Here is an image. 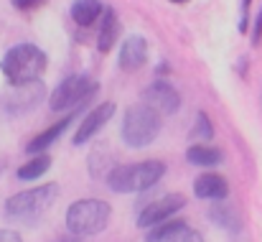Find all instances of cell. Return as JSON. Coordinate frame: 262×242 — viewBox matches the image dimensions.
<instances>
[{"mask_svg":"<svg viewBox=\"0 0 262 242\" xmlns=\"http://www.w3.org/2000/svg\"><path fill=\"white\" fill-rule=\"evenodd\" d=\"M49 168H51V158H49L46 153H38V156H33L28 163H23L15 176H18L20 181H36V178H41Z\"/></svg>","mask_w":262,"mask_h":242,"instance_id":"cell-18","label":"cell"},{"mask_svg":"<svg viewBox=\"0 0 262 242\" xmlns=\"http://www.w3.org/2000/svg\"><path fill=\"white\" fill-rule=\"evenodd\" d=\"M161 115L148 107L145 102L143 105H133L125 117H122V128H120V135H122V143L127 148H145L150 143H156V138L161 135Z\"/></svg>","mask_w":262,"mask_h":242,"instance_id":"cell-5","label":"cell"},{"mask_svg":"<svg viewBox=\"0 0 262 242\" xmlns=\"http://www.w3.org/2000/svg\"><path fill=\"white\" fill-rule=\"evenodd\" d=\"M148 62V41L143 36H127L120 46V56L117 64L122 72H138L143 69Z\"/></svg>","mask_w":262,"mask_h":242,"instance_id":"cell-11","label":"cell"},{"mask_svg":"<svg viewBox=\"0 0 262 242\" xmlns=\"http://www.w3.org/2000/svg\"><path fill=\"white\" fill-rule=\"evenodd\" d=\"M193 194L199 199H206V201H224L229 194V184L219 173H201L193 181Z\"/></svg>","mask_w":262,"mask_h":242,"instance_id":"cell-13","label":"cell"},{"mask_svg":"<svg viewBox=\"0 0 262 242\" xmlns=\"http://www.w3.org/2000/svg\"><path fill=\"white\" fill-rule=\"evenodd\" d=\"M148 242H204L201 232L188 227V222L168 219L148 232Z\"/></svg>","mask_w":262,"mask_h":242,"instance_id":"cell-10","label":"cell"},{"mask_svg":"<svg viewBox=\"0 0 262 242\" xmlns=\"http://www.w3.org/2000/svg\"><path fill=\"white\" fill-rule=\"evenodd\" d=\"M0 242H23V237L15 230H0Z\"/></svg>","mask_w":262,"mask_h":242,"instance_id":"cell-23","label":"cell"},{"mask_svg":"<svg viewBox=\"0 0 262 242\" xmlns=\"http://www.w3.org/2000/svg\"><path fill=\"white\" fill-rule=\"evenodd\" d=\"M186 207V196L183 194H166L150 204H145L138 214V227H158L168 219H173V214H178Z\"/></svg>","mask_w":262,"mask_h":242,"instance_id":"cell-7","label":"cell"},{"mask_svg":"<svg viewBox=\"0 0 262 242\" xmlns=\"http://www.w3.org/2000/svg\"><path fill=\"white\" fill-rule=\"evenodd\" d=\"M252 44H255V46H260V44H262V8H260V13H257V18H255V28H252Z\"/></svg>","mask_w":262,"mask_h":242,"instance_id":"cell-22","label":"cell"},{"mask_svg":"<svg viewBox=\"0 0 262 242\" xmlns=\"http://www.w3.org/2000/svg\"><path fill=\"white\" fill-rule=\"evenodd\" d=\"M97 82L87 74H72L64 82H59V87L51 92L49 97V107L54 112H74L77 107H82L87 99L94 97L97 92Z\"/></svg>","mask_w":262,"mask_h":242,"instance_id":"cell-6","label":"cell"},{"mask_svg":"<svg viewBox=\"0 0 262 242\" xmlns=\"http://www.w3.org/2000/svg\"><path fill=\"white\" fill-rule=\"evenodd\" d=\"M117 36H120V21H117V13H115L112 8H104V13H102V18H99L97 49H99L102 54H107V51L115 46Z\"/></svg>","mask_w":262,"mask_h":242,"instance_id":"cell-14","label":"cell"},{"mask_svg":"<svg viewBox=\"0 0 262 242\" xmlns=\"http://www.w3.org/2000/svg\"><path fill=\"white\" fill-rule=\"evenodd\" d=\"M38 0H13V5L15 8H20V10H26V8H33Z\"/></svg>","mask_w":262,"mask_h":242,"instance_id":"cell-24","label":"cell"},{"mask_svg":"<svg viewBox=\"0 0 262 242\" xmlns=\"http://www.w3.org/2000/svg\"><path fill=\"white\" fill-rule=\"evenodd\" d=\"M112 207L102 199H79L67 209V230L74 237H94L107 230Z\"/></svg>","mask_w":262,"mask_h":242,"instance_id":"cell-4","label":"cell"},{"mask_svg":"<svg viewBox=\"0 0 262 242\" xmlns=\"http://www.w3.org/2000/svg\"><path fill=\"white\" fill-rule=\"evenodd\" d=\"M104 8H102V0H74L72 3V18L77 26H92L97 18H102Z\"/></svg>","mask_w":262,"mask_h":242,"instance_id":"cell-17","label":"cell"},{"mask_svg":"<svg viewBox=\"0 0 262 242\" xmlns=\"http://www.w3.org/2000/svg\"><path fill=\"white\" fill-rule=\"evenodd\" d=\"M49 67V56L43 49H38L36 44H15L5 51L0 69L5 74V79L13 87H23L31 82H38L41 74Z\"/></svg>","mask_w":262,"mask_h":242,"instance_id":"cell-1","label":"cell"},{"mask_svg":"<svg viewBox=\"0 0 262 242\" xmlns=\"http://www.w3.org/2000/svg\"><path fill=\"white\" fill-rule=\"evenodd\" d=\"M74 120H77V112H69V115H67V117H61L59 123L49 125L43 133H38V135H36V138L26 146V151H28L31 156H38V153L49 151V148H51V146H54V143H56V140H59V138H61L67 130H69V125H72Z\"/></svg>","mask_w":262,"mask_h":242,"instance_id":"cell-12","label":"cell"},{"mask_svg":"<svg viewBox=\"0 0 262 242\" xmlns=\"http://www.w3.org/2000/svg\"><path fill=\"white\" fill-rule=\"evenodd\" d=\"M59 194H61L59 184H41V186L18 191V194H13V196L5 201V217H8L10 222L33 225V222H38V219L56 204Z\"/></svg>","mask_w":262,"mask_h":242,"instance_id":"cell-2","label":"cell"},{"mask_svg":"<svg viewBox=\"0 0 262 242\" xmlns=\"http://www.w3.org/2000/svg\"><path fill=\"white\" fill-rule=\"evenodd\" d=\"M250 5H252V0H242V15H239V31L242 33L250 28Z\"/></svg>","mask_w":262,"mask_h":242,"instance_id":"cell-21","label":"cell"},{"mask_svg":"<svg viewBox=\"0 0 262 242\" xmlns=\"http://www.w3.org/2000/svg\"><path fill=\"white\" fill-rule=\"evenodd\" d=\"M171 3H188V0H171Z\"/></svg>","mask_w":262,"mask_h":242,"instance_id":"cell-25","label":"cell"},{"mask_svg":"<svg viewBox=\"0 0 262 242\" xmlns=\"http://www.w3.org/2000/svg\"><path fill=\"white\" fill-rule=\"evenodd\" d=\"M166 176V163L163 161H140L115 166L107 173V186L115 194H135V191H148L153 189L161 178Z\"/></svg>","mask_w":262,"mask_h":242,"instance_id":"cell-3","label":"cell"},{"mask_svg":"<svg viewBox=\"0 0 262 242\" xmlns=\"http://www.w3.org/2000/svg\"><path fill=\"white\" fill-rule=\"evenodd\" d=\"M15 89H18L15 97H20V102H8L5 105L8 112H13V115H20L26 110H33L36 102H41V97H43V84L41 82H31V84H23V87H15Z\"/></svg>","mask_w":262,"mask_h":242,"instance_id":"cell-15","label":"cell"},{"mask_svg":"<svg viewBox=\"0 0 262 242\" xmlns=\"http://www.w3.org/2000/svg\"><path fill=\"white\" fill-rule=\"evenodd\" d=\"M209 217H211L214 225H219V227H224L229 232H239V217H237V212L229 204H214L209 209Z\"/></svg>","mask_w":262,"mask_h":242,"instance_id":"cell-19","label":"cell"},{"mask_svg":"<svg viewBox=\"0 0 262 242\" xmlns=\"http://www.w3.org/2000/svg\"><path fill=\"white\" fill-rule=\"evenodd\" d=\"M143 99H145V105L153 107L158 115H176L178 107H181V94H178V89L166 79L153 82V84L145 89Z\"/></svg>","mask_w":262,"mask_h":242,"instance_id":"cell-8","label":"cell"},{"mask_svg":"<svg viewBox=\"0 0 262 242\" xmlns=\"http://www.w3.org/2000/svg\"><path fill=\"white\" fill-rule=\"evenodd\" d=\"M186 161L191 166H199V168H214L224 161V153L214 146H206V143H193L188 151H186Z\"/></svg>","mask_w":262,"mask_h":242,"instance_id":"cell-16","label":"cell"},{"mask_svg":"<svg viewBox=\"0 0 262 242\" xmlns=\"http://www.w3.org/2000/svg\"><path fill=\"white\" fill-rule=\"evenodd\" d=\"M115 112H117L115 102H102V105H97L87 117H82V123H79V128H77V133H74V143H77V146L89 143V140L112 120Z\"/></svg>","mask_w":262,"mask_h":242,"instance_id":"cell-9","label":"cell"},{"mask_svg":"<svg viewBox=\"0 0 262 242\" xmlns=\"http://www.w3.org/2000/svg\"><path fill=\"white\" fill-rule=\"evenodd\" d=\"M188 138H191L193 143H209V140L214 138V125H211V120H209L206 112H196V123H193Z\"/></svg>","mask_w":262,"mask_h":242,"instance_id":"cell-20","label":"cell"}]
</instances>
